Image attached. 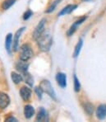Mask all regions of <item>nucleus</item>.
Here are the masks:
<instances>
[{"instance_id": "f257e3e1", "label": "nucleus", "mask_w": 106, "mask_h": 122, "mask_svg": "<svg viewBox=\"0 0 106 122\" xmlns=\"http://www.w3.org/2000/svg\"><path fill=\"white\" fill-rule=\"evenodd\" d=\"M38 41V46L40 48L41 51H48L51 48L52 43H53V39L52 36L48 33H44L43 32L40 36L36 39Z\"/></svg>"}, {"instance_id": "f03ea898", "label": "nucleus", "mask_w": 106, "mask_h": 122, "mask_svg": "<svg viewBox=\"0 0 106 122\" xmlns=\"http://www.w3.org/2000/svg\"><path fill=\"white\" fill-rule=\"evenodd\" d=\"M32 56H33V51L31 48L28 45H23L21 47V56H20L21 60L27 61Z\"/></svg>"}, {"instance_id": "ddd939ff", "label": "nucleus", "mask_w": 106, "mask_h": 122, "mask_svg": "<svg viewBox=\"0 0 106 122\" xmlns=\"http://www.w3.org/2000/svg\"><path fill=\"white\" fill-rule=\"evenodd\" d=\"M24 114H25L26 118L30 119V118H31L32 116H33V115L35 114V110H34V108L30 105H27L25 107Z\"/></svg>"}, {"instance_id": "4468645a", "label": "nucleus", "mask_w": 106, "mask_h": 122, "mask_svg": "<svg viewBox=\"0 0 106 122\" xmlns=\"http://www.w3.org/2000/svg\"><path fill=\"white\" fill-rule=\"evenodd\" d=\"M27 68H28V64L26 63V61L21 60V62H19L17 64V70H19L21 73H24V72L27 71Z\"/></svg>"}, {"instance_id": "dca6fc26", "label": "nucleus", "mask_w": 106, "mask_h": 122, "mask_svg": "<svg viewBox=\"0 0 106 122\" xmlns=\"http://www.w3.org/2000/svg\"><path fill=\"white\" fill-rule=\"evenodd\" d=\"M12 81L14 82V83H16V84H18L20 83L21 81H22V77H21V75H20L18 74V73H12Z\"/></svg>"}, {"instance_id": "aec40b11", "label": "nucleus", "mask_w": 106, "mask_h": 122, "mask_svg": "<svg viewBox=\"0 0 106 122\" xmlns=\"http://www.w3.org/2000/svg\"><path fill=\"white\" fill-rule=\"evenodd\" d=\"M74 88L76 92L80 91V88H81V84H80V82H79V80L77 79L76 75H74Z\"/></svg>"}, {"instance_id": "6ab92c4d", "label": "nucleus", "mask_w": 106, "mask_h": 122, "mask_svg": "<svg viewBox=\"0 0 106 122\" xmlns=\"http://www.w3.org/2000/svg\"><path fill=\"white\" fill-rule=\"evenodd\" d=\"M16 2V0H5L4 3H3V8L4 10L8 9L9 8L14 4V3Z\"/></svg>"}, {"instance_id": "39448f33", "label": "nucleus", "mask_w": 106, "mask_h": 122, "mask_svg": "<svg viewBox=\"0 0 106 122\" xmlns=\"http://www.w3.org/2000/svg\"><path fill=\"white\" fill-rule=\"evenodd\" d=\"M10 98L7 94L0 92V108L4 109L9 105Z\"/></svg>"}, {"instance_id": "9b49d317", "label": "nucleus", "mask_w": 106, "mask_h": 122, "mask_svg": "<svg viewBox=\"0 0 106 122\" xmlns=\"http://www.w3.org/2000/svg\"><path fill=\"white\" fill-rule=\"evenodd\" d=\"M96 116H97V117L100 120H103L106 117V106L105 105H101L97 108Z\"/></svg>"}, {"instance_id": "a211bd4d", "label": "nucleus", "mask_w": 106, "mask_h": 122, "mask_svg": "<svg viewBox=\"0 0 106 122\" xmlns=\"http://www.w3.org/2000/svg\"><path fill=\"white\" fill-rule=\"evenodd\" d=\"M82 40H80L79 41V42L77 43L76 48H75V51H74V54H73V57L77 58V57L78 56L79 54H80L81 49H82Z\"/></svg>"}, {"instance_id": "6e6552de", "label": "nucleus", "mask_w": 106, "mask_h": 122, "mask_svg": "<svg viewBox=\"0 0 106 122\" xmlns=\"http://www.w3.org/2000/svg\"><path fill=\"white\" fill-rule=\"evenodd\" d=\"M86 19H87V17H82V18L79 19V20H77V21H75V22L72 24V26L70 27L69 30H68V32H67L68 36H72V34L77 30V27H78V26H80V25L82 24V23L83 22V21H85Z\"/></svg>"}, {"instance_id": "393cba45", "label": "nucleus", "mask_w": 106, "mask_h": 122, "mask_svg": "<svg viewBox=\"0 0 106 122\" xmlns=\"http://www.w3.org/2000/svg\"><path fill=\"white\" fill-rule=\"evenodd\" d=\"M84 1H89V0H84Z\"/></svg>"}, {"instance_id": "5701e85b", "label": "nucleus", "mask_w": 106, "mask_h": 122, "mask_svg": "<svg viewBox=\"0 0 106 122\" xmlns=\"http://www.w3.org/2000/svg\"><path fill=\"white\" fill-rule=\"evenodd\" d=\"M32 14H33V13H32V12H31V11L28 10L27 12H26V13L24 14V19H25V20H27L28 18H30V16H31Z\"/></svg>"}, {"instance_id": "7ed1b4c3", "label": "nucleus", "mask_w": 106, "mask_h": 122, "mask_svg": "<svg viewBox=\"0 0 106 122\" xmlns=\"http://www.w3.org/2000/svg\"><path fill=\"white\" fill-rule=\"evenodd\" d=\"M41 89L43 90V92H46L48 95H49L52 98L56 100V95H55V92L53 89V87L50 84V82L48 81V80H44L42 82H41L40 86H39Z\"/></svg>"}, {"instance_id": "b1692460", "label": "nucleus", "mask_w": 106, "mask_h": 122, "mask_svg": "<svg viewBox=\"0 0 106 122\" xmlns=\"http://www.w3.org/2000/svg\"><path fill=\"white\" fill-rule=\"evenodd\" d=\"M17 121V120L15 119V118H13V117H10V118H8V119H7L6 120V121Z\"/></svg>"}, {"instance_id": "0eeeda50", "label": "nucleus", "mask_w": 106, "mask_h": 122, "mask_svg": "<svg viewBox=\"0 0 106 122\" xmlns=\"http://www.w3.org/2000/svg\"><path fill=\"white\" fill-rule=\"evenodd\" d=\"M56 80L58 82V84L63 88H65L67 86V77L64 73H58L56 76Z\"/></svg>"}, {"instance_id": "f8f14e48", "label": "nucleus", "mask_w": 106, "mask_h": 122, "mask_svg": "<svg viewBox=\"0 0 106 122\" xmlns=\"http://www.w3.org/2000/svg\"><path fill=\"white\" fill-rule=\"evenodd\" d=\"M77 8V5H67V7L63 8L60 12L58 13V16H63V15H66V14H69L72 12L73 10H75Z\"/></svg>"}, {"instance_id": "f3484780", "label": "nucleus", "mask_w": 106, "mask_h": 122, "mask_svg": "<svg viewBox=\"0 0 106 122\" xmlns=\"http://www.w3.org/2000/svg\"><path fill=\"white\" fill-rule=\"evenodd\" d=\"M22 73L24 74L25 81H26V83H28L30 86H32V85H33V78L31 77V75H30L27 71L24 72V73Z\"/></svg>"}, {"instance_id": "1a4fd4ad", "label": "nucleus", "mask_w": 106, "mask_h": 122, "mask_svg": "<svg viewBox=\"0 0 106 122\" xmlns=\"http://www.w3.org/2000/svg\"><path fill=\"white\" fill-rule=\"evenodd\" d=\"M20 94H21V97L24 101H28L30 99V96H31V90L29 87H23L20 90Z\"/></svg>"}, {"instance_id": "20e7f679", "label": "nucleus", "mask_w": 106, "mask_h": 122, "mask_svg": "<svg viewBox=\"0 0 106 122\" xmlns=\"http://www.w3.org/2000/svg\"><path fill=\"white\" fill-rule=\"evenodd\" d=\"M45 21H46L45 19H42V20L39 21L38 26H36V28H35V31H34V33H33V38L35 39V40H36L39 36L44 32V26H45Z\"/></svg>"}, {"instance_id": "4be33fe9", "label": "nucleus", "mask_w": 106, "mask_h": 122, "mask_svg": "<svg viewBox=\"0 0 106 122\" xmlns=\"http://www.w3.org/2000/svg\"><path fill=\"white\" fill-rule=\"evenodd\" d=\"M35 92H36L37 96H38L39 98H41V97H42L43 90L40 88V87H36V88H35Z\"/></svg>"}, {"instance_id": "412c9836", "label": "nucleus", "mask_w": 106, "mask_h": 122, "mask_svg": "<svg viewBox=\"0 0 106 122\" xmlns=\"http://www.w3.org/2000/svg\"><path fill=\"white\" fill-rule=\"evenodd\" d=\"M58 2H60V0H57V1H55L54 3H53V4L52 5L51 7H49V8H48V9L46 11V12H51L53 10H54V8H56V6H57V4H58Z\"/></svg>"}, {"instance_id": "9d476101", "label": "nucleus", "mask_w": 106, "mask_h": 122, "mask_svg": "<svg viewBox=\"0 0 106 122\" xmlns=\"http://www.w3.org/2000/svg\"><path fill=\"white\" fill-rule=\"evenodd\" d=\"M36 120L38 121H48V113L44 110L43 107L39 108V113L37 115Z\"/></svg>"}, {"instance_id": "2eb2a0df", "label": "nucleus", "mask_w": 106, "mask_h": 122, "mask_svg": "<svg viewBox=\"0 0 106 122\" xmlns=\"http://www.w3.org/2000/svg\"><path fill=\"white\" fill-rule=\"evenodd\" d=\"M12 34H8L6 36V41H5V47L8 53L11 51V46H12Z\"/></svg>"}, {"instance_id": "423d86ee", "label": "nucleus", "mask_w": 106, "mask_h": 122, "mask_svg": "<svg viewBox=\"0 0 106 122\" xmlns=\"http://www.w3.org/2000/svg\"><path fill=\"white\" fill-rule=\"evenodd\" d=\"M25 30V27H22L21 29H19L16 32L15 36H14V40H13V51H17L19 48V39L21 37V35Z\"/></svg>"}]
</instances>
